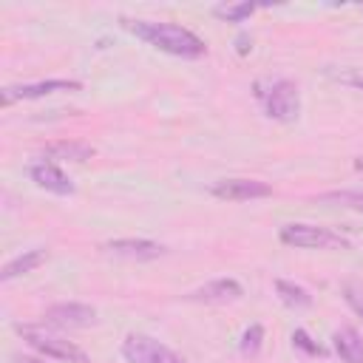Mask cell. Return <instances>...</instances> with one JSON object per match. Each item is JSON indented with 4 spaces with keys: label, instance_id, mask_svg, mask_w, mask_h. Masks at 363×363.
<instances>
[{
    "label": "cell",
    "instance_id": "ba28073f",
    "mask_svg": "<svg viewBox=\"0 0 363 363\" xmlns=\"http://www.w3.org/2000/svg\"><path fill=\"white\" fill-rule=\"evenodd\" d=\"M210 193L224 201H250V199L272 196V187L258 179H221L210 187Z\"/></svg>",
    "mask_w": 363,
    "mask_h": 363
},
{
    "label": "cell",
    "instance_id": "5bb4252c",
    "mask_svg": "<svg viewBox=\"0 0 363 363\" xmlns=\"http://www.w3.org/2000/svg\"><path fill=\"white\" fill-rule=\"evenodd\" d=\"M332 346L343 363H363V337L357 335V329L352 326L337 329L332 335Z\"/></svg>",
    "mask_w": 363,
    "mask_h": 363
},
{
    "label": "cell",
    "instance_id": "7a4b0ae2",
    "mask_svg": "<svg viewBox=\"0 0 363 363\" xmlns=\"http://www.w3.org/2000/svg\"><path fill=\"white\" fill-rule=\"evenodd\" d=\"M255 96H258L264 113L275 122H295L301 113V91L292 79L255 82Z\"/></svg>",
    "mask_w": 363,
    "mask_h": 363
},
{
    "label": "cell",
    "instance_id": "8992f818",
    "mask_svg": "<svg viewBox=\"0 0 363 363\" xmlns=\"http://www.w3.org/2000/svg\"><path fill=\"white\" fill-rule=\"evenodd\" d=\"M57 91H82V82L79 79H40V82H20V85H6L0 91V102L9 108L20 99H40V96H48V94H57Z\"/></svg>",
    "mask_w": 363,
    "mask_h": 363
},
{
    "label": "cell",
    "instance_id": "ffe728a7",
    "mask_svg": "<svg viewBox=\"0 0 363 363\" xmlns=\"http://www.w3.org/2000/svg\"><path fill=\"white\" fill-rule=\"evenodd\" d=\"M343 301L352 306L354 315L363 318V286H360V284H346V286H343Z\"/></svg>",
    "mask_w": 363,
    "mask_h": 363
},
{
    "label": "cell",
    "instance_id": "5b68a950",
    "mask_svg": "<svg viewBox=\"0 0 363 363\" xmlns=\"http://www.w3.org/2000/svg\"><path fill=\"white\" fill-rule=\"evenodd\" d=\"M122 357H125V363H187L170 346L159 343L150 335H139V332H130L122 340Z\"/></svg>",
    "mask_w": 363,
    "mask_h": 363
},
{
    "label": "cell",
    "instance_id": "8fae6325",
    "mask_svg": "<svg viewBox=\"0 0 363 363\" xmlns=\"http://www.w3.org/2000/svg\"><path fill=\"white\" fill-rule=\"evenodd\" d=\"M40 153H43V162H88L96 150L88 142L60 139V142H48Z\"/></svg>",
    "mask_w": 363,
    "mask_h": 363
},
{
    "label": "cell",
    "instance_id": "9c48e42d",
    "mask_svg": "<svg viewBox=\"0 0 363 363\" xmlns=\"http://www.w3.org/2000/svg\"><path fill=\"white\" fill-rule=\"evenodd\" d=\"M105 250L111 255L130 258V261H153V258L164 255V247L150 241V238H113L105 244Z\"/></svg>",
    "mask_w": 363,
    "mask_h": 363
},
{
    "label": "cell",
    "instance_id": "4fadbf2b",
    "mask_svg": "<svg viewBox=\"0 0 363 363\" xmlns=\"http://www.w3.org/2000/svg\"><path fill=\"white\" fill-rule=\"evenodd\" d=\"M48 261V250H43V247H37V250H26L23 255H14L11 261H6L3 264V269H0V281H11V278H17V275H26V272H34L40 264H45Z\"/></svg>",
    "mask_w": 363,
    "mask_h": 363
},
{
    "label": "cell",
    "instance_id": "7402d4cb",
    "mask_svg": "<svg viewBox=\"0 0 363 363\" xmlns=\"http://www.w3.org/2000/svg\"><path fill=\"white\" fill-rule=\"evenodd\" d=\"M17 363H45V357H17Z\"/></svg>",
    "mask_w": 363,
    "mask_h": 363
},
{
    "label": "cell",
    "instance_id": "603a6c76",
    "mask_svg": "<svg viewBox=\"0 0 363 363\" xmlns=\"http://www.w3.org/2000/svg\"><path fill=\"white\" fill-rule=\"evenodd\" d=\"M354 170H360V173H363V156H357V159H354Z\"/></svg>",
    "mask_w": 363,
    "mask_h": 363
},
{
    "label": "cell",
    "instance_id": "52a82bcc",
    "mask_svg": "<svg viewBox=\"0 0 363 363\" xmlns=\"http://www.w3.org/2000/svg\"><path fill=\"white\" fill-rule=\"evenodd\" d=\"M45 323L48 326H57V329H82V326H91L96 323V309L88 306V303H77V301H68V303H54L43 312Z\"/></svg>",
    "mask_w": 363,
    "mask_h": 363
},
{
    "label": "cell",
    "instance_id": "2e32d148",
    "mask_svg": "<svg viewBox=\"0 0 363 363\" xmlns=\"http://www.w3.org/2000/svg\"><path fill=\"white\" fill-rule=\"evenodd\" d=\"M255 11H258V3H218V6H213V17H218L224 23H244Z\"/></svg>",
    "mask_w": 363,
    "mask_h": 363
},
{
    "label": "cell",
    "instance_id": "3957f363",
    "mask_svg": "<svg viewBox=\"0 0 363 363\" xmlns=\"http://www.w3.org/2000/svg\"><path fill=\"white\" fill-rule=\"evenodd\" d=\"M281 244L295 247V250H349L352 241L343 238L340 233L329 227H315V224H284L278 233Z\"/></svg>",
    "mask_w": 363,
    "mask_h": 363
},
{
    "label": "cell",
    "instance_id": "44dd1931",
    "mask_svg": "<svg viewBox=\"0 0 363 363\" xmlns=\"http://www.w3.org/2000/svg\"><path fill=\"white\" fill-rule=\"evenodd\" d=\"M292 343H295L298 349H303L306 354H318V357L323 354V349H320V346H318V343H315L303 329H295V332H292Z\"/></svg>",
    "mask_w": 363,
    "mask_h": 363
},
{
    "label": "cell",
    "instance_id": "6da1fadb",
    "mask_svg": "<svg viewBox=\"0 0 363 363\" xmlns=\"http://www.w3.org/2000/svg\"><path fill=\"white\" fill-rule=\"evenodd\" d=\"M122 26L136 34L139 40H145L147 45L170 54V57H182V60H199L204 57L207 45L199 34H193L184 26L176 23H156V20H122Z\"/></svg>",
    "mask_w": 363,
    "mask_h": 363
},
{
    "label": "cell",
    "instance_id": "e0dca14e",
    "mask_svg": "<svg viewBox=\"0 0 363 363\" xmlns=\"http://www.w3.org/2000/svg\"><path fill=\"white\" fill-rule=\"evenodd\" d=\"M318 201L363 210V193H354V190H329V193H320V196H318Z\"/></svg>",
    "mask_w": 363,
    "mask_h": 363
},
{
    "label": "cell",
    "instance_id": "277c9868",
    "mask_svg": "<svg viewBox=\"0 0 363 363\" xmlns=\"http://www.w3.org/2000/svg\"><path fill=\"white\" fill-rule=\"evenodd\" d=\"M17 335L34 352H40L43 357H51V360H60V363H88V354L77 343H71L60 335H51L40 326H17Z\"/></svg>",
    "mask_w": 363,
    "mask_h": 363
},
{
    "label": "cell",
    "instance_id": "30bf717a",
    "mask_svg": "<svg viewBox=\"0 0 363 363\" xmlns=\"http://www.w3.org/2000/svg\"><path fill=\"white\" fill-rule=\"evenodd\" d=\"M28 176L37 187L54 193V196H71L74 193V182L54 164V162H37L28 167Z\"/></svg>",
    "mask_w": 363,
    "mask_h": 363
},
{
    "label": "cell",
    "instance_id": "d6986e66",
    "mask_svg": "<svg viewBox=\"0 0 363 363\" xmlns=\"http://www.w3.org/2000/svg\"><path fill=\"white\" fill-rule=\"evenodd\" d=\"M340 85H349L354 91H363V68H340L337 74H332Z\"/></svg>",
    "mask_w": 363,
    "mask_h": 363
},
{
    "label": "cell",
    "instance_id": "9a60e30c",
    "mask_svg": "<svg viewBox=\"0 0 363 363\" xmlns=\"http://www.w3.org/2000/svg\"><path fill=\"white\" fill-rule=\"evenodd\" d=\"M275 292H278V298H281L286 306H292V309H306V306H312V295H309L303 286L292 284V281L278 278V281H275Z\"/></svg>",
    "mask_w": 363,
    "mask_h": 363
},
{
    "label": "cell",
    "instance_id": "ac0fdd59",
    "mask_svg": "<svg viewBox=\"0 0 363 363\" xmlns=\"http://www.w3.org/2000/svg\"><path fill=\"white\" fill-rule=\"evenodd\" d=\"M261 340H264V326H261V323H252V326L241 335V343H238L241 354H255V352L261 349Z\"/></svg>",
    "mask_w": 363,
    "mask_h": 363
},
{
    "label": "cell",
    "instance_id": "7c38bea8",
    "mask_svg": "<svg viewBox=\"0 0 363 363\" xmlns=\"http://www.w3.org/2000/svg\"><path fill=\"white\" fill-rule=\"evenodd\" d=\"M244 295L241 284L233 281V278H218V281H210L199 289H193L187 295V301H201V303H227V301H238Z\"/></svg>",
    "mask_w": 363,
    "mask_h": 363
}]
</instances>
